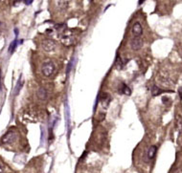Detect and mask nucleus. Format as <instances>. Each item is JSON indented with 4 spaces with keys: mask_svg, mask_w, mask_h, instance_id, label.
I'll return each instance as SVG.
<instances>
[{
    "mask_svg": "<svg viewBox=\"0 0 182 173\" xmlns=\"http://www.w3.org/2000/svg\"><path fill=\"white\" fill-rule=\"evenodd\" d=\"M55 71H56V65L53 61L49 60V61H46L42 64L41 66V73L44 77H51V76L54 74Z\"/></svg>",
    "mask_w": 182,
    "mask_h": 173,
    "instance_id": "f257e3e1",
    "label": "nucleus"
},
{
    "mask_svg": "<svg viewBox=\"0 0 182 173\" xmlns=\"http://www.w3.org/2000/svg\"><path fill=\"white\" fill-rule=\"evenodd\" d=\"M60 40L64 44L65 46H70L75 42L73 37V34L72 31L67 30V29H64V30L62 31V35H60Z\"/></svg>",
    "mask_w": 182,
    "mask_h": 173,
    "instance_id": "f03ea898",
    "label": "nucleus"
},
{
    "mask_svg": "<svg viewBox=\"0 0 182 173\" xmlns=\"http://www.w3.org/2000/svg\"><path fill=\"white\" fill-rule=\"evenodd\" d=\"M17 138V132L14 130H10L5 134L1 139V143L2 145H11V143H14L15 140Z\"/></svg>",
    "mask_w": 182,
    "mask_h": 173,
    "instance_id": "7ed1b4c3",
    "label": "nucleus"
},
{
    "mask_svg": "<svg viewBox=\"0 0 182 173\" xmlns=\"http://www.w3.org/2000/svg\"><path fill=\"white\" fill-rule=\"evenodd\" d=\"M42 49L46 52V53H50V52H53L55 49H56V42L52 39H45V40L42 42L41 44Z\"/></svg>",
    "mask_w": 182,
    "mask_h": 173,
    "instance_id": "20e7f679",
    "label": "nucleus"
},
{
    "mask_svg": "<svg viewBox=\"0 0 182 173\" xmlns=\"http://www.w3.org/2000/svg\"><path fill=\"white\" fill-rule=\"evenodd\" d=\"M100 101H101V106L103 109H107L111 101V97L109 96V94L107 93H102L100 96Z\"/></svg>",
    "mask_w": 182,
    "mask_h": 173,
    "instance_id": "39448f33",
    "label": "nucleus"
},
{
    "mask_svg": "<svg viewBox=\"0 0 182 173\" xmlns=\"http://www.w3.org/2000/svg\"><path fill=\"white\" fill-rule=\"evenodd\" d=\"M131 48L134 51H138V50H140L142 48V46H143V41H142V39L140 37H134L132 40H131Z\"/></svg>",
    "mask_w": 182,
    "mask_h": 173,
    "instance_id": "423d86ee",
    "label": "nucleus"
},
{
    "mask_svg": "<svg viewBox=\"0 0 182 173\" xmlns=\"http://www.w3.org/2000/svg\"><path fill=\"white\" fill-rule=\"evenodd\" d=\"M142 33H143V29L140 24V22H135L132 26V34L134 35L135 37H139Z\"/></svg>",
    "mask_w": 182,
    "mask_h": 173,
    "instance_id": "0eeeda50",
    "label": "nucleus"
},
{
    "mask_svg": "<svg viewBox=\"0 0 182 173\" xmlns=\"http://www.w3.org/2000/svg\"><path fill=\"white\" fill-rule=\"evenodd\" d=\"M118 91L121 93V94H125V95L126 96H130L131 95V90H130V88L128 87V85L126 84V83H124L122 82L120 84L119 86V88H118Z\"/></svg>",
    "mask_w": 182,
    "mask_h": 173,
    "instance_id": "6e6552de",
    "label": "nucleus"
},
{
    "mask_svg": "<svg viewBox=\"0 0 182 173\" xmlns=\"http://www.w3.org/2000/svg\"><path fill=\"white\" fill-rule=\"evenodd\" d=\"M36 96H38V98L39 99H41V101H45L47 97H48V93H47V90L45 88L40 87L38 88V92H36Z\"/></svg>",
    "mask_w": 182,
    "mask_h": 173,
    "instance_id": "1a4fd4ad",
    "label": "nucleus"
},
{
    "mask_svg": "<svg viewBox=\"0 0 182 173\" xmlns=\"http://www.w3.org/2000/svg\"><path fill=\"white\" fill-rule=\"evenodd\" d=\"M164 92H170V93H173V91H164L162 89H160L159 87H157L156 85H154L152 87V95L154 97H157L159 95H161L162 93Z\"/></svg>",
    "mask_w": 182,
    "mask_h": 173,
    "instance_id": "9d476101",
    "label": "nucleus"
},
{
    "mask_svg": "<svg viewBox=\"0 0 182 173\" xmlns=\"http://www.w3.org/2000/svg\"><path fill=\"white\" fill-rule=\"evenodd\" d=\"M156 151H157V147L155 145H152L151 147L149 148V151H148V159H149V161L155 156Z\"/></svg>",
    "mask_w": 182,
    "mask_h": 173,
    "instance_id": "9b49d317",
    "label": "nucleus"
},
{
    "mask_svg": "<svg viewBox=\"0 0 182 173\" xmlns=\"http://www.w3.org/2000/svg\"><path fill=\"white\" fill-rule=\"evenodd\" d=\"M115 66L118 70H122L124 66H125V62L123 61V59H121L119 55H117V57H116V61H115Z\"/></svg>",
    "mask_w": 182,
    "mask_h": 173,
    "instance_id": "f8f14e48",
    "label": "nucleus"
},
{
    "mask_svg": "<svg viewBox=\"0 0 182 173\" xmlns=\"http://www.w3.org/2000/svg\"><path fill=\"white\" fill-rule=\"evenodd\" d=\"M55 3L57 4V7L59 8L60 10L63 11V10H65L68 7V4H69V2H68V1H56Z\"/></svg>",
    "mask_w": 182,
    "mask_h": 173,
    "instance_id": "ddd939ff",
    "label": "nucleus"
},
{
    "mask_svg": "<svg viewBox=\"0 0 182 173\" xmlns=\"http://www.w3.org/2000/svg\"><path fill=\"white\" fill-rule=\"evenodd\" d=\"M22 86H23V80H22V78H21V77H20L19 78H18L17 85H15V95H18V93H19V91L21 90Z\"/></svg>",
    "mask_w": 182,
    "mask_h": 173,
    "instance_id": "4468645a",
    "label": "nucleus"
},
{
    "mask_svg": "<svg viewBox=\"0 0 182 173\" xmlns=\"http://www.w3.org/2000/svg\"><path fill=\"white\" fill-rule=\"evenodd\" d=\"M176 127H177L179 133H182V117L179 115L176 117Z\"/></svg>",
    "mask_w": 182,
    "mask_h": 173,
    "instance_id": "2eb2a0df",
    "label": "nucleus"
},
{
    "mask_svg": "<svg viewBox=\"0 0 182 173\" xmlns=\"http://www.w3.org/2000/svg\"><path fill=\"white\" fill-rule=\"evenodd\" d=\"M17 39L15 38V40L10 44V46H9V52H10V54L14 53V52L15 51V49H17Z\"/></svg>",
    "mask_w": 182,
    "mask_h": 173,
    "instance_id": "dca6fc26",
    "label": "nucleus"
},
{
    "mask_svg": "<svg viewBox=\"0 0 182 173\" xmlns=\"http://www.w3.org/2000/svg\"><path fill=\"white\" fill-rule=\"evenodd\" d=\"M162 101H163V103H167L168 101H169V99L167 98V97H163V98H162Z\"/></svg>",
    "mask_w": 182,
    "mask_h": 173,
    "instance_id": "f3484780",
    "label": "nucleus"
},
{
    "mask_svg": "<svg viewBox=\"0 0 182 173\" xmlns=\"http://www.w3.org/2000/svg\"><path fill=\"white\" fill-rule=\"evenodd\" d=\"M4 171V166H3V164H1V162H0V173H3Z\"/></svg>",
    "mask_w": 182,
    "mask_h": 173,
    "instance_id": "a211bd4d",
    "label": "nucleus"
},
{
    "mask_svg": "<svg viewBox=\"0 0 182 173\" xmlns=\"http://www.w3.org/2000/svg\"><path fill=\"white\" fill-rule=\"evenodd\" d=\"M178 93H179V96H180V99H182V87L178 89Z\"/></svg>",
    "mask_w": 182,
    "mask_h": 173,
    "instance_id": "6ab92c4d",
    "label": "nucleus"
},
{
    "mask_svg": "<svg viewBox=\"0 0 182 173\" xmlns=\"http://www.w3.org/2000/svg\"><path fill=\"white\" fill-rule=\"evenodd\" d=\"M24 3L26 5H31L32 3H33V1H24Z\"/></svg>",
    "mask_w": 182,
    "mask_h": 173,
    "instance_id": "aec40b11",
    "label": "nucleus"
},
{
    "mask_svg": "<svg viewBox=\"0 0 182 173\" xmlns=\"http://www.w3.org/2000/svg\"><path fill=\"white\" fill-rule=\"evenodd\" d=\"M19 4H20V2H14L15 6H17V5H19Z\"/></svg>",
    "mask_w": 182,
    "mask_h": 173,
    "instance_id": "412c9836",
    "label": "nucleus"
},
{
    "mask_svg": "<svg viewBox=\"0 0 182 173\" xmlns=\"http://www.w3.org/2000/svg\"><path fill=\"white\" fill-rule=\"evenodd\" d=\"M15 36H17V35H18V31H17V29H15Z\"/></svg>",
    "mask_w": 182,
    "mask_h": 173,
    "instance_id": "4be33fe9",
    "label": "nucleus"
},
{
    "mask_svg": "<svg viewBox=\"0 0 182 173\" xmlns=\"http://www.w3.org/2000/svg\"><path fill=\"white\" fill-rule=\"evenodd\" d=\"M176 173H182V171H180V170H178V171H176Z\"/></svg>",
    "mask_w": 182,
    "mask_h": 173,
    "instance_id": "5701e85b",
    "label": "nucleus"
},
{
    "mask_svg": "<svg viewBox=\"0 0 182 173\" xmlns=\"http://www.w3.org/2000/svg\"><path fill=\"white\" fill-rule=\"evenodd\" d=\"M0 24H1V22H0Z\"/></svg>",
    "mask_w": 182,
    "mask_h": 173,
    "instance_id": "b1692460",
    "label": "nucleus"
}]
</instances>
